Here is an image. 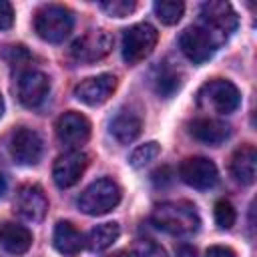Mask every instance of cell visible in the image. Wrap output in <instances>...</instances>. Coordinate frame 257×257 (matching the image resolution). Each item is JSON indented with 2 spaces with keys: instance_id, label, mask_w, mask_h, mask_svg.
<instances>
[{
  "instance_id": "cell-8",
  "label": "cell",
  "mask_w": 257,
  "mask_h": 257,
  "mask_svg": "<svg viewBox=\"0 0 257 257\" xmlns=\"http://www.w3.org/2000/svg\"><path fill=\"white\" fill-rule=\"evenodd\" d=\"M112 48V36L106 30H88L84 36L76 38L70 46V54L78 62H96L104 58Z\"/></svg>"
},
{
  "instance_id": "cell-33",
  "label": "cell",
  "mask_w": 257,
  "mask_h": 257,
  "mask_svg": "<svg viewBox=\"0 0 257 257\" xmlns=\"http://www.w3.org/2000/svg\"><path fill=\"white\" fill-rule=\"evenodd\" d=\"M110 257H128V255H126V251H120V253H116V255H110Z\"/></svg>"
},
{
  "instance_id": "cell-11",
  "label": "cell",
  "mask_w": 257,
  "mask_h": 257,
  "mask_svg": "<svg viewBox=\"0 0 257 257\" xmlns=\"http://www.w3.org/2000/svg\"><path fill=\"white\" fill-rule=\"evenodd\" d=\"M114 88H116V76L102 72V74L80 80L74 86V98L88 106H98L112 96Z\"/></svg>"
},
{
  "instance_id": "cell-6",
  "label": "cell",
  "mask_w": 257,
  "mask_h": 257,
  "mask_svg": "<svg viewBox=\"0 0 257 257\" xmlns=\"http://www.w3.org/2000/svg\"><path fill=\"white\" fill-rule=\"evenodd\" d=\"M199 16H201V26L215 36L217 44L225 42L231 36V32L237 28V14L229 2H221V0L205 2L201 4Z\"/></svg>"
},
{
  "instance_id": "cell-12",
  "label": "cell",
  "mask_w": 257,
  "mask_h": 257,
  "mask_svg": "<svg viewBox=\"0 0 257 257\" xmlns=\"http://www.w3.org/2000/svg\"><path fill=\"white\" fill-rule=\"evenodd\" d=\"M10 155L18 165L32 167L42 157V139L36 131L20 126L12 133L10 139Z\"/></svg>"
},
{
  "instance_id": "cell-16",
  "label": "cell",
  "mask_w": 257,
  "mask_h": 257,
  "mask_svg": "<svg viewBox=\"0 0 257 257\" xmlns=\"http://www.w3.org/2000/svg\"><path fill=\"white\" fill-rule=\"evenodd\" d=\"M189 133L205 145H221L229 139L231 126L225 120H219L213 116H201L189 124Z\"/></svg>"
},
{
  "instance_id": "cell-1",
  "label": "cell",
  "mask_w": 257,
  "mask_h": 257,
  "mask_svg": "<svg viewBox=\"0 0 257 257\" xmlns=\"http://www.w3.org/2000/svg\"><path fill=\"white\" fill-rule=\"evenodd\" d=\"M151 221L155 227L171 235H191L201 225L195 205L185 201H169L157 205L151 215Z\"/></svg>"
},
{
  "instance_id": "cell-18",
  "label": "cell",
  "mask_w": 257,
  "mask_h": 257,
  "mask_svg": "<svg viewBox=\"0 0 257 257\" xmlns=\"http://www.w3.org/2000/svg\"><path fill=\"white\" fill-rule=\"evenodd\" d=\"M0 245L12 255H22L32 245V233L24 225L4 221L0 223Z\"/></svg>"
},
{
  "instance_id": "cell-7",
  "label": "cell",
  "mask_w": 257,
  "mask_h": 257,
  "mask_svg": "<svg viewBox=\"0 0 257 257\" xmlns=\"http://www.w3.org/2000/svg\"><path fill=\"white\" fill-rule=\"evenodd\" d=\"M179 46H181V52L193 64H203L213 56V52L217 50L219 44H217L215 36L207 28L197 24V26H189V28H185L181 32Z\"/></svg>"
},
{
  "instance_id": "cell-26",
  "label": "cell",
  "mask_w": 257,
  "mask_h": 257,
  "mask_svg": "<svg viewBox=\"0 0 257 257\" xmlns=\"http://www.w3.org/2000/svg\"><path fill=\"white\" fill-rule=\"evenodd\" d=\"M98 6L108 16H114V18H124L128 14H133L137 8V4L133 0H106V2H100Z\"/></svg>"
},
{
  "instance_id": "cell-19",
  "label": "cell",
  "mask_w": 257,
  "mask_h": 257,
  "mask_svg": "<svg viewBox=\"0 0 257 257\" xmlns=\"http://www.w3.org/2000/svg\"><path fill=\"white\" fill-rule=\"evenodd\" d=\"M141 131H143V120L133 110H118L110 120V135L120 145L133 143L141 135Z\"/></svg>"
},
{
  "instance_id": "cell-4",
  "label": "cell",
  "mask_w": 257,
  "mask_h": 257,
  "mask_svg": "<svg viewBox=\"0 0 257 257\" xmlns=\"http://www.w3.org/2000/svg\"><path fill=\"white\" fill-rule=\"evenodd\" d=\"M76 203L78 209L86 215H104L120 203V187L112 179H98L80 193Z\"/></svg>"
},
{
  "instance_id": "cell-3",
  "label": "cell",
  "mask_w": 257,
  "mask_h": 257,
  "mask_svg": "<svg viewBox=\"0 0 257 257\" xmlns=\"http://www.w3.org/2000/svg\"><path fill=\"white\" fill-rule=\"evenodd\" d=\"M74 26L72 12L60 4H46L34 16V30L46 42H62Z\"/></svg>"
},
{
  "instance_id": "cell-10",
  "label": "cell",
  "mask_w": 257,
  "mask_h": 257,
  "mask_svg": "<svg viewBox=\"0 0 257 257\" xmlns=\"http://www.w3.org/2000/svg\"><path fill=\"white\" fill-rule=\"evenodd\" d=\"M179 177L189 187L205 191V189H211L217 183L219 173H217V167L211 159H207V157H189L181 163Z\"/></svg>"
},
{
  "instance_id": "cell-29",
  "label": "cell",
  "mask_w": 257,
  "mask_h": 257,
  "mask_svg": "<svg viewBox=\"0 0 257 257\" xmlns=\"http://www.w3.org/2000/svg\"><path fill=\"white\" fill-rule=\"evenodd\" d=\"M207 257H237V253L231 247H223V245H213L207 249Z\"/></svg>"
},
{
  "instance_id": "cell-27",
  "label": "cell",
  "mask_w": 257,
  "mask_h": 257,
  "mask_svg": "<svg viewBox=\"0 0 257 257\" xmlns=\"http://www.w3.org/2000/svg\"><path fill=\"white\" fill-rule=\"evenodd\" d=\"M235 219H237V215H235V209L229 201L221 199L215 203V221L221 229H231L235 225Z\"/></svg>"
},
{
  "instance_id": "cell-13",
  "label": "cell",
  "mask_w": 257,
  "mask_h": 257,
  "mask_svg": "<svg viewBox=\"0 0 257 257\" xmlns=\"http://www.w3.org/2000/svg\"><path fill=\"white\" fill-rule=\"evenodd\" d=\"M56 137L62 145L70 147L72 151H78L90 137V122L84 114L68 110L56 120Z\"/></svg>"
},
{
  "instance_id": "cell-31",
  "label": "cell",
  "mask_w": 257,
  "mask_h": 257,
  "mask_svg": "<svg viewBox=\"0 0 257 257\" xmlns=\"http://www.w3.org/2000/svg\"><path fill=\"white\" fill-rule=\"evenodd\" d=\"M4 191H6V181H4V177L0 175V197L4 195Z\"/></svg>"
},
{
  "instance_id": "cell-2",
  "label": "cell",
  "mask_w": 257,
  "mask_h": 257,
  "mask_svg": "<svg viewBox=\"0 0 257 257\" xmlns=\"http://www.w3.org/2000/svg\"><path fill=\"white\" fill-rule=\"evenodd\" d=\"M241 102L239 88L225 78H213L205 82L197 92V104L203 110H211L217 114H231L237 110Z\"/></svg>"
},
{
  "instance_id": "cell-20",
  "label": "cell",
  "mask_w": 257,
  "mask_h": 257,
  "mask_svg": "<svg viewBox=\"0 0 257 257\" xmlns=\"http://www.w3.org/2000/svg\"><path fill=\"white\" fill-rule=\"evenodd\" d=\"M255 165H257L255 147L253 145H243L233 153L231 173L241 185H253V181H255Z\"/></svg>"
},
{
  "instance_id": "cell-32",
  "label": "cell",
  "mask_w": 257,
  "mask_h": 257,
  "mask_svg": "<svg viewBox=\"0 0 257 257\" xmlns=\"http://www.w3.org/2000/svg\"><path fill=\"white\" fill-rule=\"evenodd\" d=\"M4 114V98H2V92H0V116Z\"/></svg>"
},
{
  "instance_id": "cell-9",
  "label": "cell",
  "mask_w": 257,
  "mask_h": 257,
  "mask_svg": "<svg viewBox=\"0 0 257 257\" xmlns=\"http://www.w3.org/2000/svg\"><path fill=\"white\" fill-rule=\"evenodd\" d=\"M48 90H50V78L42 70L28 68L16 80V96L28 108L42 104L44 98L48 96Z\"/></svg>"
},
{
  "instance_id": "cell-15",
  "label": "cell",
  "mask_w": 257,
  "mask_h": 257,
  "mask_svg": "<svg viewBox=\"0 0 257 257\" xmlns=\"http://www.w3.org/2000/svg\"><path fill=\"white\" fill-rule=\"evenodd\" d=\"M14 207L26 221H40L48 211V199L40 185H24L16 193Z\"/></svg>"
},
{
  "instance_id": "cell-21",
  "label": "cell",
  "mask_w": 257,
  "mask_h": 257,
  "mask_svg": "<svg viewBox=\"0 0 257 257\" xmlns=\"http://www.w3.org/2000/svg\"><path fill=\"white\" fill-rule=\"evenodd\" d=\"M118 235H120L118 223H114V221L100 223V225H96V227H92L88 231V235L84 237V245L88 247V251L100 253V251L112 247V243L118 239Z\"/></svg>"
},
{
  "instance_id": "cell-24",
  "label": "cell",
  "mask_w": 257,
  "mask_h": 257,
  "mask_svg": "<svg viewBox=\"0 0 257 257\" xmlns=\"http://www.w3.org/2000/svg\"><path fill=\"white\" fill-rule=\"evenodd\" d=\"M159 153H161V147H159V143L151 141V143H145V145L137 147V149L131 153V159H128V163H131L135 169H141V167L149 165L151 161H155V159L159 157Z\"/></svg>"
},
{
  "instance_id": "cell-14",
  "label": "cell",
  "mask_w": 257,
  "mask_h": 257,
  "mask_svg": "<svg viewBox=\"0 0 257 257\" xmlns=\"http://www.w3.org/2000/svg\"><path fill=\"white\" fill-rule=\"evenodd\" d=\"M88 165V157L80 151H68L64 155H60L54 161L52 167V179L60 189H68L72 185H76L84 173Z\"/></svg>"
},
{
  "instance_id": "cell-25",
  "label": "cell",
  "mask_w": 257,
  "mask_h": 257,
  "mask_svg": "<svg viewBox=\"0 0 257 257\" xmlns=\"http://www.w3.org/2000/svg\"><path fill=\"white\" fill-rule=\"evenodd\" d=\"M126 255L128 257H167V251L155 241L141 239L131 247V251H126Z\"/></svg>"
},
{
  "instance_id": "cell-22",
  "label": "cell",
  "mask_w": 257,
  "mask_h": 257,
  "mask_svg": "<svg viewBox=\"0 0 257 257\" xmlns=\"http://www.w3.org/2000/svg\"><path fill=\"white\" fill-rule=\"evenodd\" d=\"M181 78H183V76H181L179 68L167 64V62L159 64V66L153 70V86H155L157 94H161V96H165V98L173 96V94L181 88V82H183Z\"/></svg>"
},
{
  "instance_id": "cell-23",
  "label": "cell",
  "mask_w": 257,
  "mask_h": 257,
  "mask_svg": "<svg viewBox=\"0 0 257 257\" xmlns=\"http://www.w3.org/2000/svg\"><path fill=\"white\" fill-rule=\"evenodd\" d=\"M155 16L163 22V24H177L185 12V4L183 2H175V0H161L153 4Z\"/></svg>"
},
{
  "instance_id": "cell-28",
  "label": "cell",
  "mask_w": 257,
  "mask_h": 257,
  "mask_svg": "<svg viewBox=\"0 0 257 257\" xmlns=\"http://www.w3.org/2000/svg\"><path fill=\"white\" fill-rule=\"evenodd\" d=\"M12 22H14V10H12V4L6 2V0H0V30L10 28Z\"/></svg>"
},
{
  "instance_id": "cell-5",
  "label": "cell",
  "mask_w": 257,
  "mask_h": 257,
  "mask_svg": "<svg viewBox=\"0 0 257 257\" xmlns=\"http://www.w3.org/2000/svg\"><path fill=\"white\" fill-rule=\"evenodd\" d=\"M157 40H159V32L149 22H139L128 26L122 32V42H120V52L124 62L137 64L145 60L155 50Z\"/></svg>"
},
{
  "instance_id": "cell-17",
  "label": "cell",
  "mask_w": 257,
  "mask_h": 257,
  "mask_svg": "<svg viewBox=\"0 0 257 257\" xmlns=\"http://www.w3.org/2000/svg\"><path fill=\"white\" fill-rule=\"evenodd\" d=\"M52 243L56 247L58 253L66 255V257H74L82 251L84 247V235L68 221H58L54 227V235H52Z\"/></svg>"
},
{
  "instance_id": "cell-30",
  "label": "cell",
  "mask_w": 257,
  "mask_h": 257,
  "mask_svg": "<svg viewBox=\"0 0 257 257\" xmlns=\"http://www.w3.org/2000/svg\"><path fill=\"white\" fill-rule=\"evenodd\" d=\"M177 257H197V251L191 245H181L177 249Z\"/></svg>"
}]
</instances>
